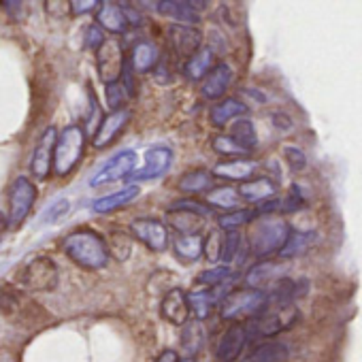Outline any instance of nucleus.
<instances>
[{
	"mask_svg": "<svg viewBox=\"0 0 362 362\" xmlns=\"http://www.w3.org/2000/svg\"><path fill=\"white\" fill-rule=\"evenodd\" d=\"M5 228H7V218L0 214V239H3V233H5Z\"/></svg>",
	"mask_w": 362,
	"mask_h": 362,
	"instance_id": "50",
	"label": "nucleus"
},
{
	"mask_svg": "<svg viewBox=\"0 0 362 362\" xmlns=\"http://www.w3.org/2000/svg\"><path fill=\"white\" fill-rule=\"evenodd\" d=\"M168 41H170V49H175V54L184 60H188L192 54L201 49V33L194 26L173 24L168 28Z\"/></svg>",
	"mask_w": 362,
	"mask_h": 362,
	"instance_id": "16",
	"label": "nucleus"
},
{
	"mask_svg": "<svg viewBox=\"0 0 362 362\" xmlns=\"http://www.w3.org/2000/svg\"><path fill=\"white\" fill-rule=\"evenodd\" d=\"M173 164V149L166 145H153L145 151V164L136 168L130 177L134 181H147L162 177Z\"/></svg>",
	"mask_w": 362,
	"mask_h": 362,
	"instance_id": "12",
	"label": "nucleus"
},
{
	"mask_svg": "<svg viewBox=\"0 0 362 362\" xmlns=\"http://www.w3.org/2000/svg\"><path fill=\"white\" fill-rule=\"evenodd\" d=\"M96 64H98V75L105 86L119 81L124 66H126L122 43L115 39H105V43L96 49Z\"/></svg>",
	"mask_w": 362,
	"mask_h": 362,
	"instance_id": "9",
	"label": "nucleus"
},
{
	"mask_svg": "<svg viewBox=\"0 0 362 362\" xmlns=\"http://www.w3.org/2000/svg\"><path fill=\"white\" fill-rule=\"evenodd\" d=\"M241 252V235L235 230H226L224 233V243H222V262L230 264Z\"/></svg>",
	"mask_w": 362,
	"mask_h": 362,
	"instance_id": "41",
	"label": "nucleus"
},
{
	"mask_svg": "<svg viewBox=\"0 0 362 362\" xmlns=\"http://www.w3.org/2000/svg\"><path fill=\"white\" fill-rule=\"evenodd\" d=\"M256 168H258V164L254 160L233 158V160H224V162L216 164V168L211 173H214V177H222L228 181H245L254 175Z\"/></svg>",
	"mask_w": 362,
	"mask_h": 362,
	"instance_id": "22",
	"label": "nucleus"
},
{
	"mask_svg": "<svg viewBox=\"0 0 362 362\" xmlns=\"http://www.w3.org/2000/svg\"><path fill=\"white\" fill-rule=\"evenodd\" d=\"M130 233L136 241H141L151 252H164L168 247V230L160 220L136 218L130 224Z\"/></svg>",
	"mask_w": 362,
	"mask_h": 362,
	"instance_id": "11",
	"label": "nucleus"
},
{
	"mask_svg": "<svg viewBox=\"0 0 362 362\" xmlns=\"http://www.w3.org/2000/svg\"><path fill=\"white\" fill-rule=\"evenodd\" d=\"M69 211V201L66 199H58L54 205H49L43 214V222H58L64 214Z\"/></svg>",
	"mask_w": 362,
	"mask_h": 362,
	"instance_id": "45",
	"label": "nucleus"
},
{
	"mask_svg": "<svg viewBox=\"0 0 362 362\" xmlns=\"http://www.w3.org/2000/svg\"><path fill=\"white\" fill-rule=\"evenodd\" d=\"M170 211H190V214H197L201 218H207L209 216V209L197 201H177L170 205Z\"/></svg>",
	"mask_w": 362,
	"mask_h": 362,
	"instance_id": "44",
	"label": "nucleus"
},
{
	"mask_svg": "<svg viewBox=\"0 0 362 362\" xmlns=\"http://www.w3.org/2000/svg\"><path fill=\"white\" fill-rule=\"evenodd\" d=\"M284 267L281 264H275V262H260L256 267L250 269L247 273V288H256L262 286V284H269V281H275L284 275Z\"/></svg>",
	"mask_w": 362,
	"mask_h": 362,
	"instance_id": "32",
	"label": "nucleus"
},
{
	"mask_svg": "<svg viewBox=\"0 0 362 362\" xmlns=\"http://www.w3.org/2000/svg\"><path fill=\"white\" fill-rule=\"evenodd\" d=\"M184 334H181V345L188 354H197L203 345V328H201V322H190V324H184Z\"/></svg>",
	"mask_w": 362,
	"mask_h": 362,
	"instance_id": "37",
	"label": "nucleus"
},
{
	"mask_svg": "<svg viewBox=\"0 0 362 362\" xmlns=\"http://www.w3.org/2000/svg\"><path fill=\"white\" fill-rule=\"evenodd\" d=\"M230 83H233V69L226 62L214 64V69L203 77L201 94L207 100H218L226 94Z\"/></svg>",
	"mask_w": 362,
	"mask_h": 362,
	"instance_id": "18",
	"label": "nucleus"
},
{
	"mask_svg": "<svg viewBox=\"0 0 362 362\" xmlns=\"http://www.w3.org/2000/svg\"><path fill=\"white\" fill-rule=\"evenodd\" d=\"M237 275L233 273L230 267H214V269H207L203 273L197 275V284L199 286H207V288H216V286H222L230 279H235Z\"/></svg>",
	"mask_w": 362,
	"mask_h": 362,
	"instance_id": "35",
	"label": "nucleus"
},
{
	"mask_svg": "<svg viewBox=\"0 0 362 362\" xmlns=\"http://www.w3.org/2000/svg\"><path fill=\"white\" fill-rule=\"evenodd\" d=\"M290 235V228L279 218H264L260 220L252 235H250V250L256 256H269L273 252H279Z\"/></svg>",
	"mask_w": 362,
	"mask_h": 362,
	"instance_id": "5",
	"label": "nucleus"
},
{
	"mask_svg": "<svg viewBox=\"0 0 362 362\" xmlns=\"http://www.w3.org/2000/svg\"><path fill=\"white\" fill-rule=\"evenodd\" d=\"M273 122H275V126L281 128V130H288V128L292 126V119H290L288 115H284V113H273Z\"/></svg>",
	"mask_w": 362,
	"mask_h": 362,
	"instance_id": "48",
	"label": "nucleus"
},
{
	"mask_svg": "<svg viewBox=\"0 0 362 362\" xmlns=\"http://www.w3.org/2000/svg\"><path fill=\"white\" fill-rule=\"evenodd\" d=\"M214 69V49L201 47L197 54H192L184 64V75L190 81H201L209 71Z\"/></svg>",
	"mask_w": 362,
	"mask_h": 362,
	"instance_id": "27",
	"label": "nucleus"
},
{
	"mask_svg": "<svg viewBox=\"0 0 362 362\" xmlns=\"http://www.w3.org/2000/svg\"><path fill=\"white\" fill-rule=\"evenodd\" d=\"M156 7L160 9L162 16H168L177 22H184L186 26L199 22V11L194 3H179V0H173V3H158Z\"/></svg>",
	"mask_w": 362,
	"mask_h": 362,
	"instance_id": "31",
	"label": "nucleus"
},
{
	"mask_svg": "<svg viewBox=\"0 0 362 362\" xmlns=\"http://www.w3.org/2000/svg\"><path fill=\"white\" fill-rule=\"evenodd\" d=\"M94 16H96V26L103 33L107 30L111 35H122L128 28L126 13H124L122 5H117V3H98Z\"/></svg>",
	"mask_w": 362,
	"mask_h": 362,
	"instance_id": "19",
	"label": "nucleus"
},
{
	"mask_svg": "<svg viewBox=\"0 0 362 362\" xmlns=\"http://www.w3.org/2000/svg\"><path fill=\"white\" fill-rule=\"evenodd\" d=\"M203 235H175L173 250L181 260L194 262L203 256Z\"/></svg>",
	"mask_w": 362,
	"mask_h": 362,
	"instance_id": "28",
	"label": "nucleus"
},
{
	"mask_svg": "<svg viewBox=\"0 0 362 362\" xmlns=\"http://www.w3.org/2000/svg\"><path fill=\"white\" fill-rule=\"evenodd\" d=\"M179 362H197L194 358H186V360H179Z\"/></svg>",
	"mask_w": 362,
	"mask_h": 362,
	"instance_id": "51",
	"label": "nucleus"
},
{
	"mask_svg": "<svg viewBox=\"0 0 362 362\" xmlns=\"http://www.w3.org/2000/svg\"><path fill=\"white\" fill-rule=\"evenodd\" d=\"M69 7H71V13L73 16H86V13L96 11L98 3H94V0H71Z\"/></svg>",
	"mask_w": 362,
	"mask_h": 362,
	"instance_id": "47",
	"label": "nucleus"
},
{
	"mask_svg": "<svg viewBox=\"0 0 362 362\" xmlns=\"http://www.w3.org/2000/svg\"><path fill=\"white\" fill-rule=\"evenodd\" d=\"M233 281V279H230ZM230 281L222 284V286H216V288H205V290H194L188 294V305H190V313L203 322L209 317L211 309L222 303V298L226 296V288L230 286Z\"/></svg>",
	"mask_w": 362,
	"mask_h": 362,
	"instance_id": "15",
	"label": "nucleus"
},
{
	"mask_svg": "<svg viewBox=\"0 0 362 362\" xmlns=\"http://www.w3.org/2000/svg\"><path fill=\"white\" fill-rule=\"evenodd\" d=\"M239 201V192L230 186H216L205 194V203L218 209H235Z\"/></svg>",
	"mask_w": 362,
	"mask_h": 362,
	"instance_id": "33",
	"label": "nucleus"
},
{
	"mask_svg": "<svg viewBox=\"0 0 362 362\" xmlns=\"http://www.w3.org/2000/svg\"><path fill=\"white\" fill-rule=\"evenodd\" d=\"M105 96H107V107H109L111 111H119V109H124L126 100L130 98V92L126 90V86H124L122 79H119V81L107 86Z\"/></svg>",
	"mask_w": 362,
	"mask_h": 362,
	"instance_id": "38",
	"label": "nucleus"
},
{
	"mask_svg": "<svg viewBox=\"0 0 362 362\" xmlns=\"http://www.w3.org/2000/svg\"><path fill=\"white\" fill-rule=\"evenodd\" d=\"M58 130L56 126H47L43 134L39 136L33 160H30V173L37 181H45L52 175V162H54V147H56Z\"/></svg>",
	"mask_w": 362,
	"mask_h": 362,
	"instance_id": "10",
	"label": "nucleus"
},
{
	"mask_svg": "<svg viewBox=\"0 0 362 362\" xmlns=\"http://www.w3.org/2000/svg\"><path fill=\"white\" fill-rule=\"evenodd\" d=\"M222 243H224V233L222 230H211L203 239V254L207 256L209 262H218L222 258Z\"/></svg>",
	"mask_w": 362,
	"mask_h": 362,
	"instance_id": "40",
	"label": "nucleus"
},
{
	"mask_svg": "<svg viewBox=\"0 0 362 362\" xmlns=\"http://www.w3.org/2000/svg\"><path fill=\"white\" fill-rule=\"evenodd\" d=\"M239 197H243L247 203L254 205H262L267 201H271L277 192V186L271 179H254V181H243L239 186Z\"/></svg>",
	"mask_w": 362,
	"mask_h": 362,
	"instance_id": "25",
	"label": "nucleus"
},
{
	"mask_svg": "<svg viewBox=\"0 0 362 362\" xmlns=\"http://www.w3.org/2000/svg\"><path fill=\"white\" fill-rule=\"evenodd\" d=\"M256 216H258L256 209H237V211H230V214L220 216V218H218V224H220L224 230H237V228L250 224Z\"/></svg>",
	"mask_w": 362,
	"mask_h": 362,
	"instance_id": "36",
	"label": "nucleus"
},
{
	"mask_svg": "<svg viewBox=\"0 0 362 362\" xmlns=\"http://www.w3.org/2000/svg\"><path fill=\"white\" fill-rule=\"evenodd\" d=\"M269 296L262 290L256 288H241V290H233L222 298V320L228 322H239L245 317H254L258 315L264 305H267Z\"/></svg>",
	"mask_w": 362,
	"mask_h": 362,
	"instance_id": "4",
	"label": "nucleus"
},
{
	"mask_svg": "<svg viewBox=\"0 0 362 362\" xmlns=\"http://www.w3.org/2000/svg\"><path fill=\"white\" fill-rule=\"evenodd\" d=\"M18 281L30 292H52L58 286V264L47 256H37L22 269Z\"/></svg>",
	"mask_w": 362,
	"mask_h": 362,
	"instance_id": "7",
	"label": "nucleus"
},
{
	"mask_svg": "<svg viewBox=\"0 0 362 362\" xmlns=\"http://www.w3.org/2000/svg\"><path fill=\"white\" fill-rule=\"evenodd\" d=\"M139 192H141V190H139L136 186H126V188H122V190H117V192H111V194H107V197L96 199V201L92 203V209H94L96 214H111V211H117V209L130 205V203L139 197Z\"/></svg>",
	"mask_w": 362,
	"mask_h": 362,
	"instance_id": "23",
	"label": "nucleus"
},
{
	"mask_svg": "<svg viewBox=\"0 0 362 362\" xmlns=\"http://www.w3.org/2000/svg\"><path fill=\"white\" fill-rule=\"evenodd\" d=\"M158 62H160V52L153 43H149V41L134 43V47L130 52V62H128L132 73H139V75L149 73L151 69H156Z\"/></svg>",
	"mask_w": 362,
	"mask_h": 362,
	"instance_id": "21",
	"label": "nucleus"
},
{
	"mask_svg": "<svg viewBox=\"0 0 362 362\" xmlns=\"http://www.w3.org/2000/svg\"><path fill=\"white\" fill-rule=\"evenodd\" d=\"M9 214H7V224L11 228H18L24 224L28 214L33 211V205L39 197L37 186L28 177H16L9 186Z\"/></svg>",
	"mask_w": 362,
	"mask_h": 362,
	"instance_id": "6",
	"label": "nucleus"
},
{
	"mask_svg": "<svg viewBox=\"0 0 362 362\" xmlns=\"http://www.w3.org/2000/svg\"><path fill=\"white\" fill-rule=\"evenodd\" d=\"M320 241V235L315 230H305V233H290L284 247L279 250V254L284 258H296L300 254H305L309 247H313Z\"/></svg>",
	"mask_w": 362,
	"mask_h": 362,
	"instance_id": "29",
	"label": "nucleus"
},
{
	"mask_svg": "<svg viewBox=\"0 0 362 362\" xmlns=\"http://www.w3.org/2000/svg\"><path fill=\"white\" fill-rule=\"evenodd\" d=\"M296 320V309L290 303H269L264 305V309L252 317L247 328V339H264V337H273L286 328H290Z\"/></svg>",
	"mask_w": 362,
	"mask_h": 362,
	"instance_id": "3",
	"label": "nucleus"
},
{
	"mask_svg": "<svg viewBox=\"0 0 362 362\" xmlns=\"http://www.w3.org/2000/svg\"><path fill=\"white\" fill-rule=\"evenodd\" d=\"M153 362H179V360H177V351L164 349V351H160V356H158Z\"/></svg>",
	"mask_w": 362,
	"mask_h": 362,
	"instance_id": "49",
	"label": "nucleus"
},
{
	"mask_svg": "<svg viewBox=\"0 0 362 362\" xmlns=\"http://www.w3.org/2000/svg\"><path fill=\"white\" fill-rule=\"evenodd\" d=\"M168 222L175 235H201V230L205 228V218L190 211H170Z\"/></svg>",
	"mask_w": 362,
	"mask_h": 362,
	"instance_id": "30",
	"label": "nucleus"
},
{
	"mask_svg": "<svg viewBox=\"0 0 362 362\" xmlns=\"http://www.w3.org/2000/svg\"><path fill=\"white\" fill-rule=\"evenodd\" d=\"M211 145H214V149H216L218 153H222V156L239 158V156L247 153L245 149H241V147L233 141V136H230V134H218V136H214Z\"/></svg>",
	"mask_w": 362,
	"mask_h": 362,
	"instance_id": "42",
	"label": "nucleus"
},
{
	"mask_svg": "<svg viewBox=\"0 0 362 362\" xmlns=\"http://www.w3.org/2000/svg\"><path fill=\"white\" fill-rule=\"evenodd\" d=\"M107 250H109V254H113L119 262L126 260V258L130 256V239H128V235H124V233H119V230H113V233L109 235Z\"/></svg>",
	"mask_w": 362,
	"mask_h": 362,
	"instance_id": "39",
	"label": "nucleus"
},
{
	"mask_svg": "<svg viewBox=\"0 0 362 362\" xmlns=\"http://www.w3.org/2000/svg\"><path fill=\"white\" fill-rule=\"evenodd\" d=\"M247 341H250L247 339V328L243 324L235 322L222 334V339H220V343L216 347V358L220 362H235L241 356V351H243V347H245Z\"/></svg>",
	"mask_w": 362,
	"mask_h": 362,
	"instance_id": "17",
	"label": "nucleus"
},
{
	"mask_svg": "<svg viewBox=\"0 0 362 362\" xmlns=\"http://www.w3.org/2000/svg\"><path fill=\"white\" fill-rule=\"evenodd\" d=\"M233 141L245 149V151H252L256 145H258V132H256V126L250 122V119H237L233 124V132H230Z\"/></svg>",
	"mask_w": 362,
	"mask_h": 362,
	"instance_id": "34",
	"label": "nucleus"
},
{
	"mask_svg": "<svg viewBox=\"0 0 362 362\" xmlns=\"http://www.w3.org/2000/svg\"><path fill=\"white\" fill-rule=\"evenodd\" d=\"M245 113H247V105H245V103H241L239 98H224V100H220L218 105L211 107L209 119H211L214 126L224 128L230 119L241 117V115H245Z\"/></svg>",
	"mask_w": 362,
	"mask_h": 362,
	"instance_id": "26",
	"label": "nucleus"
},
{
	"mask_svg": "<svg viewBox=\"0 0 362 362\" xmlns=\"http://www.w3.org/2000/svg\"><path fill=\"white\" fill-rule=\"evenodd\" d=\"M211 188H216L214 173L207 168H192L184 173L177 181V190L184 194H207Z\"/></svg>",
	"mask_w": 362,
	"mask_h": 362,
	"instance_id": "20",
	"label": "nucleus"
},
{
	"mask_svg": "<svg viewBox=\"0 0 362 362\" xmlns=\"http://www.w3.org/2000/svg\"><path fill=\"white\" fill-rule=\"evenodd\" d=\"M103 43H105V33H103L96 24L86 26V47H90V49H98Z\"/></svg>",
	"mask_w": 362,
	"mask_h": 362,
	"instance_id": "46",
	"label": "nucleus"
},
{
	"mask_svg": "<svg viewBox=\"0 0 362 362\" xmlns=\"http://www.w3.org/2000/svg\"><path fill=\"white\" fill-rule=\"evenodd\" d=\"M290 358V347L281 341H264L256 345L243 362H286Z\"/></svg>",
	"mask_w": 362,
	"mask_h": 362,
	"instance_id": "24",
	"label": "nucleus"
},
{
	"mask_svg": "<svg viewBox=\"0 0 362 362\" xmlns=\"http://www.w3.org/2000/svg\"><path fill=\"white\" fill-rule=\"evenodd\" d=\"M160 315L170 322L173 326H184L190 320V305H188V294L181 288H170L162 303H160Z\"/></svg>",
	"mask_w": 362,
	"mask_h": 362,
	"instance_id": "14",
	"label": "nucleus"
},
{
	"mask_svg": "<svg viewBox=\"0 0 362 362\" xmlns=\"http://www.w3.org/2000/svg\"><path fill=\"white\" fill-rule=\"evenodd\" d=\"M83 151H86V130L79 124L66 126L56 139L52 170L58 177H66L81 162Z\"/></svg>",
	"mask_w": 362,
	"mask_h": 362,
	"instance_id": "2",
	"label": "nucleus"
},
{
	"mask_svg": "<svg viewBox=\"0 0 362 362\" xmlns=\"http://www.w3.org/2000/svg\"><path fill=\"white\" fill-rule=\"evenodd\" d=\"M284 156L288 160V164L294 168V170H303L307 166V156L300 151V147H294V145H286L284 147Z\"/></svg>",
	"mask_w": 362,
	"mask_h": 362,
	"instance_id": "43",
	"label": "nucleus"
},
{
	"mask_svg": "<svg viewBox=\"0 0 362 362\" xmlns=\"http://www.w3.org/2000/svg\"><path fill=\"white\" fill-rule=\"evenodd\" d=\"M130 122V111L124 107V109H119V111H111V113H107L103 119H100V124L96 126V130H94V136H92V147H96V149H105V147H109L119 134H122V130L126 128V124Z\"/></svg>",
	"mask_w": 362,
	"mask_h": 362,
	"instance_id": "13",
	"label": "nucleus"
},
{
	"mask_svg": "<svg viewBox=\"0 0 362 362\" xmlns=\"http://www.w3.org/2000/svg\"><path fill=\"white\" fill-rule=\"evenodd\" d=\"M136 153L132 149H122L115 156H111L100 170L90 179V188H100L107 184H115V181H122L126 177H130L136 170Z\"/></svg>",
	"mask_w": 362,
	"mask_h": 362,
	"instance_id": "8",
	"label": "nucleus"
},
{
	"mask_svg": "<svg viewBox=\"0 0 362 362\" xmlns=\"http://www.w3.org/2000/svg\"><path fill=\"white\" fill-rule=\"evenodd\" d=\"M64 254L81 269L86 271H98L105 269L109 262V250L105 237L98 233L86 228V230H75L62 241Z\"/></svg>",
	"mask_w": 362,
	"mask_h": 362,
	"instance_id": "1",
	"label": "nucleus"
}]
</instances>
